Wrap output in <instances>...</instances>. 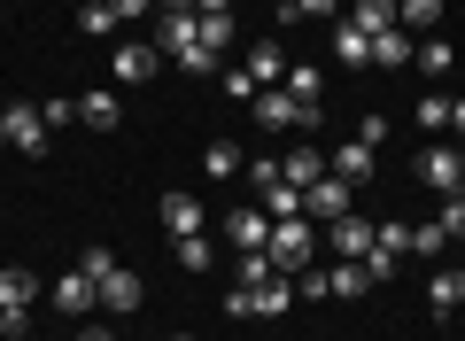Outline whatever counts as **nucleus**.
<instances>
[{
  "mask_svg": "<svg viewBox=\"0 0 465 341\" xmlns=\"http://www.w3.org/2000/svg\"><path fill=\"white\" fill-rule=\"evenodd\" d=\"M264 217H272V226H280V217H302V186L272 179V186H264Z\"/></svg>",
  "mask_w": 465,
  "mask_h": 341,
  "instance_id": "nucleus-25",
  "label": "nucleus"
},
{
  "mask_svg": "<svg viewBox=\"0 0 465 341\" xmlns=\"http://www.w3.org/2000/svg\"><path fill=\"white\" fill-rule=\"evenodd\" d=\"M427 303H434V318H450V310L465 303V264H442V272H427Z\"/></svg>",
  "mask_w": 465,
  "mask_h": 341,
  "instance_id": "nucleus-15",
  "label": "nucleus"
},
{
  "mask_svg": "<svg viewBox=\"0 0 465 341\" xmlns=\"http://www.w3.org/2000/svg\"><path fill=\"white\" fill-rule=\"evenodd\" d=\"M202 47L225 55V47H232V16H202Z\"/></svg>",
  "mask_w": 465,
  "mask_h": 341,
  "instance_id": "nucleus-33",
  "label": "nucleus"
},
{
  "mask_svg": "<svg viewBox=\"0 0 465 341\" xmlns=\"http://www.w3.org/2000/svg\"><path fill=\"white\" fill-rule=\"evenodd\" d=\"M78 32H85V39H109V32H124V24H116L109 0H85V8H78Z\"/></svg>",
  "mask_w": 465,
  "mask_h": 341,
  "instance_id": "nucleus-26",
  "label": "nucleus"
},
{
  "mask_svg": "<svg viewBox=\"0 0 465 341\" xmlns=\"http://www.w3.org/2000/svg\"><path fill=\"white\" fill-rule=\"evenodd\" d=\"M47 303H54V310H70V318H85V310L101 303V287H94V279H85V272H63V279H54V287H47Z\"/></svg>",
  "mask_w": 465,
  "mask_h": 341,
  "instance_id": "nucleus-11",
  "label": "nucleus"
},
{
  "mask_svg": "<svg viewBox=\"0 0 465 341\" xmlns=\"http://www.w3.org/2000/svg\"><path fill=\"white\" fill-rule=\"evenodd\" d=\"M109 8H116V24H133V16H148L155 0H109Z\"/></svg>",
  "mask_w": 465,
  "mask_h": 341,
  "instance_id": "nucleus-41",
  "label": "nucleus"
},
{
  "mask_svg": "<svg viewBox=\"0 0 465 341\" xmlns=\"http://www.w3.org/2000/svg\"><path fill=\"white\" fill-rule=\"evenodd\" d=\"M411 256H442V226H411Z\"/></svg>",
  "mask_w": 465,
  "mask_h": 341,
  "instance_id": "nucleus-36",
  "label": "nucleus"
},
{
  "mask_svg": "<svg viewBox=\"0 0 465 341\" xmlns=\"http://www.w3.org/2000/svg\"><path fill=\"white\" fill-rule=\"evenodd\" d=\"M202 171H210V179H241V171H249V155H241V147H232V140H210V147H202Z\"/></svg>",
  "mask_w": 465,
  "mask_h": 341,
  "instance_id": "nucleus-20",
  "label": "nucleus"
},
{
  "mask_svg": "<svg viewBox=\"0 0 465 341\" xmlns=\"http://www.w3.org/2000/svg\"><path fill=\"white\" fill-rule=\"evenodd\" d=\"M225 94H232V101H256V94H264V85H256L249 70H225Z\"/></svg>",
  "mask_w": 465,
  "mask_h": 341,
  "instance_id": "nucleus-39",
  "label": "nucleus"
},
{
  "mask_svg": "<svg viewBox=\"0 0 465 341\" xmlns=\"http://www.w3.org/2000/svg\"><path fill=\"white\" fill-rule=\"evenodd\" d=\"M372 241H381V226H365L357 210L326 226V248H333V264H365V256H372Z\"/></svg>",
  "mask_w": 465,
  "mask_h": 341,
  "instance_id": "nucleus-4",
  "label": "nucleus"
},
{
  "mask_svg": "<svg viewBox=\"0 0 465 341\" xmlns=\"http://www.w3.org/2000/svg\"><path fill=\"white\" fill-rule=\"evenodd\" d=\"M349 202H357V186L349 179H318V186H302V217H311V226H333V217H349Z\"/></svg>",
  "mask_w": 465,
  "mask_h": 341,
  "instance_id": "nucleus-5",
  "label": "nucleus"
},
{
  "mask_svg": "<svg viewBox=\"0 0 465 341\" xmlns=\"http://www.w3.org/2000/svg\"><path fill=\"white\" fill-rule=\"evenodd\" d=\"M419 132H450V94H427V101H419Z\"/></svg>",
  "mask_w": 465,
  "mask_h": 341,
  "instance_id": "nucleus-32",
  "label": "nucleus"
},
{
  "mask_svg": "<svg viewBox=\"0 0 465 341\" xmlns=\"http://www.w3.org/2000/svg\"><path fill=\"white\" fill-rule=\"evenodd\" d=\"M202 47V16L194 8H163V24H155V55H194Z\"/></svg>",
  "mask_w": 465,
  "mask_h": 341,
  "instance_id": "nucleus-6",
  "label": "nucleus"
},
{
  "mask_svg": "<svg viewBox=\"0 0 465 341\" xmlns=\"http://www.w3.org/2000/svg\"><path fill=\"white\" fill-rule=\"evenodd\" d=\"M225 233H232V248L249 256V248H264V241H272V217H264V210H232V217H225Z\"/></svg>",
  "mask_w": 465,
  "mask_h": 341,
  "instance_id": "nucleus-17",
  "label": "nucleus"
},
{
  "mask_svg": "<svg viewBox=\"0 0 465 341\" xmlns=\"http://www.w3.org/2000/svg\"><path fill=\"white\" fill-rule=\"evenodd\" d=\"M450 132H458V147H465V101H450Z\"/></svg>",
  "mask_w": 465,
  "mask_h": 341,
  "instance_id": "nucleus-43",
  "label": "nucleus"
},
{
  "mask_svg": "<svg viewBox=\"0 0 465 341\" xmlns=\"http://www.w3.org/2000/svg\"><path fill=\"white\" fill-rule=\"evenodd\" d=\"M109 264H116L109 248H85V256H78V272H85V279H94V287H101V279H109Z\"/></svg>",
  "mask_w": 465,
  "mask_h": 341,
  "instance_id": "nucleus-37",
  "label": "nucleus"
},
{
  "mask_svg": "<svg viewBox=\"0 0 465 341\" xmlns=\"http://www.w3.org/2000/svg\"><path fill=\"white\" fill-rule=\"evenodd\" d=\"M326 47H333V63H341V70H365L372 63V32H357V24H333V39H326Z\"/></svg>",
  "mask_w": 465,
  "mask_h": 341,
  "instance_id": "nucleus-14",
  "label": "nucleus"
},
{
  "mask_svg": "<svg viewBox=\"0 0 465 341\" xmlns=\"http://www.w3.org/2000/svg\"><path fill=\"white\" fill-rule=\"evenodd\" d=\"M280 179L287 186H318L326 179V155H318V147H295V155H280Z\"/></svg>",
  "mask_w": 465,
  "mask_h": 341,
  "instance_id": "nucleus-21",
  "label": "nucleus"
},
{
  "mask_svg": "<svg viewBox=\"0 0 465 341\" xmlns=\"http://www.w3.org/2000/svg\"><path fill=\"white\" fill-rule=\"evenodd\" d=\"M116 116H124V109H116V94H109V85H101V94H78V125L116 132Z\"/></svg>",
  "mask_w": 465,
  "mask_h": 341,
  "instance_id": "nucleus-22",
  "label": "nucleus"
},
{
  "mask_svg": "<svg viewBox=\"0 0 465 341\" xmlns=\"http://www.w3.org/2000/svg\"><path fill=\"white\" fill-rule=\"evenodd\" d=\"M171 341H186V334H171Z\"/></svg>",
  "mask_w": 465,
  "mask_h": 341,
  "instance_id": "nucleus-45",
  "label": "nucleus"
},
{
  "mask_svg": "<svg viewBox=\"0 0 465 341\" xmlns=\"http://www.w3.org/2000/svg\"><path fill=\"white\" fill-rule=\"evenodd\" d=\"M396 24H403L411 39H427L434 24H442V0H396Z\"/></svg>",
  "mask_w": 465,
  "mask_h": 341,
  "instance_id": "nucleus-23",
  "label": "nucleus"
},
{
  "mask_svg": "<svg viewBox=\"0 0 465 341\" xmlns=\"http://www.w3.org/2000/svg\"><path fill=\"white\" fill-rule=\"evenodd\" d=\"M155 63H163V55H155V39H133V47H116V55H109V70H116L124 85H148Z\"/></svg>",
  "mask_w": 465,
  "mask_h": 341,
  "instance_id": "nucleus-9",
  "label": "nucleus"
},
{
  "mask_svg": "<svg viewBox=\"0 0 465 341\" xmlns=\"http://www.w3.org/2000/svg\"><path fill=\"white\" fill-rule=\"evenodd\" d=\"M411 55H419V39L403 32V24H388V32L372 39V63H381V70H403V63H411Z\"/></svg>",
  "mask_w": 465,
  "mask_h": 341,
  "instance_id": "nucleus-18",
  "label": "nucleus"
},
{
  "mask_svg": "<svg viewBox=\"0 0 465 341\" xmlns=\"http://www.w3.org/2000/svg\"><path fill=\"white\" fill-rule=\"evenodd\" d=\"M179 264H186V272H210V264H217V248L202 241V233H186V241H179Z\"/></svg>",
  "mask_w": 465,
  "mask_h": 341,
  "instance_id": "nucleus-31",
  "label": "nucleus"
},
{
  "mask_svg": "<svg viewBox=\"0 0 465 341\" xmlns=\"http://www.w3.org/2000/svg\"><path fill=\"white\" fill-rule=\"evenodd\" d=\"M349 24H357V32H372V39H381L388 24H396V0H357V8H349Z\"/></svg>",
  "mask_w": 465,
  "mask_h": 341,
  "instance_id": "nucleus-24",
  "label": "nucleus"
},
{
  "mask_svg": "<svg viewBox=\"0 0 465 341\" xmlns=\"http://www.w3.org/2000/svg\"><path fill=\"white\" fill-rule=\"evenodd\" d=\"M148 303V287H140V272H124V264H109V279H101V310H116V318H124V310H140Z\"/></svg>",
  "mask_w": 465,
  "mask_h": 341,
  "instance_id": "nucleus-8",
  "label": "nucleus"
},
{
  "mask_svg": "<svg viewBox=\"0 0 465 341\" xmlns=\"http://www.w3.org/2000/svg\"><path fill=\"white\" fill-rule=\"evenodd\" d=\"M47 116H39V101H8L0 109V147H16V155H47Z\"/></svg>",
  "mask_w": 465,
  "mask_h": 341,
  "instance_id": "nucleus-2",
  "label": "nucleus"
},
{
  "mask_svg": "<svg viewBox=\"0 0 465 341\" xmlns=\"http://www.w3.org/2000/svg\"><path fill=\"white\" fill-rule=\"evenodd\" d=\"M264 256L280 264L287 279L311 272V256H318V226H311V217H280V226H272V241H264Z\"/></svg>",
  "mask_w": 465,
  "mask_h": 341,
  "instance_id": "nucleus-1",
  "label": "nucleus"
},
{
  "mask_svg": "<svg viewBox=\"0 0 465 341\" xmlns=\"http://www.w3.org/2000/svg\"><path fill=\"white\" fill-rule=\"evenodd\" d=\"M442 233H465V195H442V217H434Z\"/></svg>",
  "mask_w": 465,
  "mask_h": 341,
  "instance_id": "nucleus-38",
  "label": "nucleus"
},
{
  "mask_svg": "<svg viewBox=\"0 0 465 341\" xmlns=\"http://www.w3.org/2000/svg\"><path fill=\"white\" fill-rule=\"evenodd\" d=\"M202 226H210L202 202L186 195V186H171V195H163V233H171V241H186V233H202Z\"/></svg>",
  "mask_w": 465,
  "mask_h": 341,
  "instance_id": "nucleus-10",
  "label": "nucleus"
},
{
  "mask_svg": "<svg viewBox=\"0 0 465 341\" xmlns=\"http://www.w3.org/2000/svg\"><path fill=\"white\" fill-rule=\"evenodd\" d=\"M241 70H249L256 85H280V78H287V55H280V39H256V47H249V63H241Z\"/></svg>",
  "mask_w": 465,
  "mask_h": 341,
  "instance_id": "nucleus-19",
  "label": "nucleus"
},
{
  "mask_svg": "<svg viewBox=\"0 0 465 341\" xmlns=\"http://www.w3.org/2000/svg\"><path fill=\"white\" fill-rule=\"evenodd\" d=\"M326 272H318V264H311V272H295V303H326Z\"/></svg>",
  "mask_w": 465,
  "mask_h": 341,
  "instance_id": "nucleus-34",
  "label": "nucleus"
},
{
  "mask_svg": "<svg viewBox=\"0 0 465 341\" xmlns=\"http://www.w3.org/2000/svg\"><path fill=\"white\" fill-rule=\"evenodd\" d=\"M357 140H365V147H372V155H381V140H388V116H381V109H372V116H365V125H357Z\"/></svg>",
  "mask_w": 465,
  "mask_h": 341,
  "instance_id": "nucleus-40",
  "label": "nucleus"
},
{
  "mask_svg": "<svg viewBox=\"0 0 465 341\" xmlns=\"http://www.w3.org/2000/svg\"><path fill=\"white\" fill-rule=\"evenodd\" d=\"M39 116H47V132H63V125H78V101H39Z\"/></svg>",
  "mask_w": 465,
  "mask_h": 341,
  "instance_id": "nucleus-35",
  "label": "nucleus"
},
{
  "mask_svg": "<svg viewBox=\"0 0 465 341\" xmlns=\"http://www.w3.org/2000/svg\"><path fill=\"white\" fill-rule=\"evenodd\" d=\"M326 171H333V179H349L357 195H365V179H372V147H365V140H341V147L326 155Z\"/></svg>",
  "mask_w": 465,
  "mask_h": 341,
  "instance_id": "nucleus-12",
  "label": "nucleus"
},
{
  "mask_svg": "<svg viewBox=\"0 0 465 341\" xmlns=\"http://www.w3.org/2000/svg\"><path fill=\"white\" fill-rule=\"evenodd\" d=\"M419 179H427L434 195H465V179H458V140H434L427 155H419Z\"/></svg>",
  "mask_w": 465,
  "mask_h": 341,
  "instance_id": "nucleus-7",
  "label": "nucleus"
},
{
  "mask_svg": "<svg viewBox=\"0 0 465 341\" xmlns=\"http://www.w3.org/2000/svg\"><path fill=\"white\" fill-rule=\"evenodd\" d=\"M78 341H109V326H78Z\"/></svg>",
  "mask_w": 465,
  "mask_h": 341,
  "instance_id": "nucleus-44",
  "label": "nucleus"
},
{
  "mask_svg": "<svg viewBox=\"0 0 465 341\" xmlns=\"http://www.w3.org/2000/svg\"><path fill=\"white\" fill-rule=\"evenodd\" d=\"M326 287H333V295H365L372 279H365V264H333V272H326Z\"/></svg>",
  "mask_w": 465,
  "mask_h": 341,
  "instance_id": "nucleus-30",
  "label": "nucleus"
},
{
  "mask_svg": "<svg viewBox=\"0 0 465 341\" xmlns=\"http://www.w3.org/2000/svg\"><path fill=\"white\" fill-rule=\"evenodd\" d=\"M280 94L302 101V109H318V101H326V70H318V63H295V70L280 78Z\"/></svg>",
  "mask_w": 465,
  "mask_h": 341,
  "instance_id": "nucleus-16",
  "label": "nucleus"
},
{
  "mask_svg": "<svg viewBox=\"0 0 465 341\" xmlns=\"http://www.w3.org/2000/svg\"><path fill=\"white\" fill-rule=\"evenodd\" d=\"M249 109H256V125H264V132H311L318 116H326V109H302V101H287L280 85H264V94H256Z\"/></svg>",
  "mask_w": 465,
  "mask_h": 341,
  "instance_id": "nucleus-3",
  "label": "nucleus"
},
{
  "mask_svg": "<svg viewBox=\"0 0 465 341\" xmlns=\"http://www.w3.org/2000/svg\"><path fill=\"white\" fill-rule=\"evenodd\" d=\"M194 16H232V0H186Z\"/></svg>",
  "mask_w": 465,
  "mask_h": 341,
  "instance_id": "nucleus-42",
  "label": "nucleus"
},
{
  "mask_svg": "<svg viewBox=\"0 0 465 341\" xmlns=\"http://www.w3.org/2000/svg\"><path fill=\"white\" fill-rule=\"evenodd\" d=\"M39 272H24V264H0V310H32L39 303Z\"/></svg>",
  "mask_w": 465,
  "mask_h": 341,
  "instance_id": "nucleus-13",
  "label": "nucleus"
},
{
  "mask_svg": "<svg viewBox=\"0 0 465 341\" xmlns=\"http://www.w3.org/2000/svg\"><path fill=\"white\" fill-rule=\"evenodd\" d=\"M396 272H403V256H396V248H381V241H372V256H365V279H372V287H388Z\"/></svg>",
  "mask_w": 465,
  "mask_h": 341,
  "instance_id": "nucleus-29",
  "label": "nucleus"
},
{
  "mask_svg": "<svg viewBox=\"0 0 465 341\" xmlns=\"http://www.w3.org/2000/svg\"><path fill=\"white\" fill-rule=\"evenodd\" d=\"M280 16H287V24H295V16H311V24H341V0H287Z\"/></svg>",
  "mask_w": 465,
  "mask_h": 341,
  "instance_id": "nucleus-28",
  "label": "nucleus"
},
{
  "mask_svg": "<svg viewBox=\"0 0 465 341\" xmlns=\"http://www.w3.org/2000/svg\"><path fill=\"white\" fill-rule=\"evenodd\" d=\"M411 63H419V70H450V63H458V47H450L442 32H427V39H419V55H411Z\"/></svg>",
  "mask_w": 465,
  "mask_h": 341,
  "instance_id": "nucleus-27",
  "label": "nucleus"
}]
</instances>
